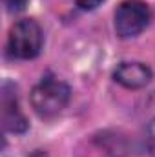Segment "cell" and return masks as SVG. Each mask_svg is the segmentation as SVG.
<instances>
[{
	"instance_id": "cell-1",
	"label": "cell",
	"mask_w": 155,
	"mask_h": 157,
	"mask_svg": "<svg viewBox=\"0 0 155 157\" xmlns=\"http://www.w3.org/2000/svg\"><path fill=\"white\" fill-rule=\"evenodd\" d=\"M70 97H71V90L66 82L47 78L33 88L31 104L39 115L53 117L66 108V104L70 102Z\"/></svg>"
},
{
	"instance_id": "cell-2",
	"label": "cell",
	"mask_w": 155,
	"mask_h": 157,
	"mask_svg": "<svg viewBox=\"0 0 155 157\" xmlns=\"http://www.w3.org/2000/svg\"><path fill=\"white\" fill-rule=\"evenodd\" d=\"M7 48L13 57L17 59H33L40 53L42 48V29L39 22L33 18L18 20L11 31Z\"/></svg>"
},
{
	"instance_id": "cell-3",
	"label": "cell",
	"mask_w": 155,
	"mask_h": 157,
	"mask_svg": "<svg viewBox=\"0 0 155 157\" xmlns=\"http://www.w3.org/2000/svg\"><path fill=\"white\" fill-rule=\"evenodd\" d=\"M150 22V7L142 0H124L115 11V31L120 39L137 37Z\"/></svg>"
},
{
	"instance_id": "cell-4",
	"label": "cell",
	"mask_w": 155,
	"mask_h": 157,
	"mask_svg": "<svg viewBox=\"0 0 155 157\" xmlns=\"http://www.w3.org/2000/svg\"><path fill=\"white\" fill-rule=\"evenodd\" d=\"M113 78L124 88L139 90L152 80V70L141 62H122L115 70Z\"/></svg>"
},
{
	"instance_id": "cell-5",
	"label": "cell",
	"mask_w": 155,
	"mask_h": 157,
	"mask_svg": "<svg viewBox=\"0 0 155 157\" xmlns=\"http://www.w3.org/2000/svg\"><path fill=\"white\" fill-rule=\"evenodd\" d=\"M2 124L7 132H13V133H22L28 130L26 117L18 112L17 99L9 97L6 91L2 95Z\"/></svg>"
},
{
	"instance_id": "cell-6",
	"label": "cell",
	"mask_w": 155,
	"mask_h": 157,
	"mask_svg": "<svg viewBox=\"0 0 155 157\" xmlns=\"http://www.w3.org/2000/svg\"><path fill=\"white\" fill-rule=\"evenodd\" d=\"M77 2V6L80 9H86V11H91V9H95V7H99L104 0H75Z\"/></svg>"
},
{
	"instance_id": "cell-7",
	"label": "cell",
	"mask_w": 155,
	"mask_h": 157,
	"mask_svg": "<svg viewBox=\"0 0 155 157\" xmlns=\"http://www.w3.org/2000/svg\"><path fill=\"white\" fill-rule=\"evenodd\" d=\"M7 2V6H9V9L13 11H18V9H22L24 7V4H26V0H6Z\"/></svg>"
},
{
	"instance_id": "cell-8",
	"label": "cell",
	"mask_w": 155,
	"mask_h": 157,
	"mask_svg": "<svg viewBox=\"0 0 155 157\" xmlns=\"http://www.w3.org/2000/svg\"><path fill=\"white\" fill-rule=\"evenodd\" d=\"M148 133H150V137H153L155 139V119L148 124Z\"/></svg>"
},
{
	"instance_id": "cell-9",
	"label": "cell",
	"mask_w": 155,
	"mask_h": 157,
	"mask_svg": "<svg viewBox=\"0 0 155 157\" xmlns=\"http://www.w3.org/2000/svg\"><path fill=\"white\" fill-rule=\"evenodd\" d=\"M29 157H47V154L46 152H35V154H31Z\"/></svg>"
}]
</instances>
